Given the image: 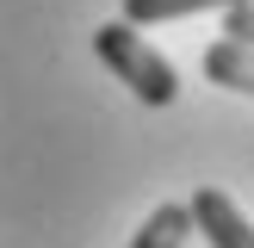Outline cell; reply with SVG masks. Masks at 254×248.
Returning <instances> with one entry per match:
<instances>
[{
  "label": "cell",
  "instance_id": "cell-3",
  "mask_svg": "<svg viewBox=\"0 0 254 248\" xmlns=\"http://www.w3.org/2000/svg\"><path fill=\"white\" fill-rule=\"evenodd\" d=\"M205 74H211L217 87H230V93H248V87H254V56H248V44L217 37V44L205 50Z\"/></svg>",
  "mask_w": 254,
  "mask_h": 248
},
{
  "label": "cell",
  "instance_id": "cell-4",
  "mask_svg": "<svg viewBox=\"0 0 254 248\" xmlns=\"http://www.w3.org/2000/svg\"><path fill=\"white\" fill-rule=\"evenodd\" d=\"M186 236H192L186 205H155V211H149V223L130 236V248H186Z\"/></svg>",
  "mask_w": 254,
  "mask_h": 248
},
{
  "label": "cell",
  "instance_id": "cell-6",
  "mask_svg": "<svg viewBox=\"0 0 254 248\" xmlns=\"http://www.w3.org/2000/svg\"><path fill=\"white\" fill-rule=\"evenodd\" d=\"M223 37H236V44L254 37V6L248 0H230V6H223Z\"/></svg>",
  "mask_w": 254,
  "mask_h": 248
},
{
  "label": "cell",
  "instance_id": "cell-5",
  "mask_svg": "<svg viewBox=\"0 0 254 248\" xmlns=\"http://www.w3.org/2000/svg\"><path fill=\"white\" fill-rule=\"evenodd\" d=\"M230 6V0H124V25H168V19H192V12Z\"/></svg>",
  "mask_w": 254,
  "mask_h": 248
},
{
  "label": "cell",
  "instance_id": "cell-2",
  "mask_svg": "<svg viewBox=\"0 0 254 248\" xmlns=\"http://www.w3.org/2000/svg\"><path fill=\"white\" fill-rule=\"evenodd\" d=\"M186 217H192V230L205 236L211 248H254V230L248 217L230 205V198L217 192V186H205V192H192V205H186Z\"/></svg>",
  "mask_w": 254,
  "mask_h": 248
},
{
  "label": "cell",
  "instance_id": "cell-1",
  "mask_svg": "<svg viewBox=\"0 0 254 248\" xmlns=\"http://www.w3.org/2000/svg\"><path fill=\"white\" fill-rule=\"evenodd\" d=\"M93 50H99V62H106L143 106H174V93H180L174 62L161 56V50H149V37L136 31V25H124V19L99 25V31H93Z\"/></svg>",
  "mask_w": 254,
  "mask_h": 248
}]
</instances>
